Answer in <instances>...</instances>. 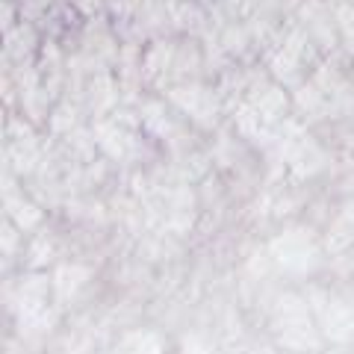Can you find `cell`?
<instances>
[{"instance_id": "6da1fadb", "label": "cell", "mask_w": 354, "mask_h": 354, "mask_svg": "<svg viewBox=\"0 0 354 354\" xmlns=\"http://www.w3.org/2000/svg\"><path fill=\"white\" fill-rule=\"evenodd\" d=\"M169 97H171V104L180 109V113H186L192 121H198V124H204V127L216 124L218 97L209 92L207 86H201V83H180V86L171 88Z\"/></svg>"}, {"instance_id": "277c9868", "label": "cell", "mask_w": 354, "mask_h": 354, "mask_svg": "<svg viewBox=\"0 0 354 354\" xmlns=\"http://www.w3.org/2000/svg\"><path fill=\"white\" fill-rule=\"evenodd\" d=\"M15 3H18L21 18H24V21H32V24H36V21L48 18V12L53 9V3H57V0H15Z\"/></svg>"}, {"instance_id": "3957f363", "label": "cell", "mask_w": 354, "mask_h": 354, "mask_svg": "<svg viewBox=\"0 0 354 354\" xmlns=\"http://www.w3.org/2000/svg\"><path fill=\"white\" fill-rule=\"evenodd\" d=\"M115 83L109 74H97L92 83H88V104H92L97 113H106L109 106L115 104Z\"/></svg>"}, {"instance_id": "5b68a950", "label": "cell", "mask_w": 354, "mask_h": 354, "mask_svg": "<svg viewBox=\"0 0 354 354\" xmlns=\"http://www.w3.org/2000/svg\"><path fill=\"white\" fill-rule=\"evenodd\" d=\"M50 124H53V133H68V130H74V124H77V109L71 104H59V109H53V115H50Z\"/></svg>"}, {"instance_id": "7a4b0ae2", "label": "cell", "mask_w": 354, "mask_h": 354, "mask_svg": "<svg viewBox=\"0 0 354 354\" xmlns=\"http://www.w3.org/2000/svg\"><path fill=\"white\" fill-rule=\"evenodd\" d=\"M3 36H6V53H12L15 62H30V57L39 48V32L32 27V21H24V24H18L15 30L3 32Z\"/></svg>"}]
</instances>
